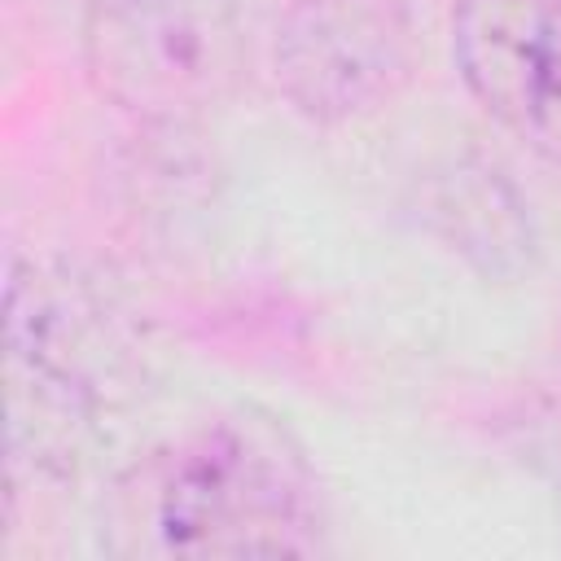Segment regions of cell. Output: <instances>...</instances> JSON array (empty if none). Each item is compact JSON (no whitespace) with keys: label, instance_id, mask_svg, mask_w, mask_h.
Instances as JSON below:
<instances>
[{"label":"cell","instance_id":"1","mask_svg":"<svg viewBox=\"0 0 561 561\" xmlns=\"http://www.w3.org/2000/svg\"><path fill=\"white\" fill-rule=\"evenodd\" d=\"M320 530L302 451L250 412L197 421L131 460L101 526L114 557H311Z\"/></svg>","mask_w":561,"mask_h":561},{"label":"cell","instance_id":"2","mask_svg":"<svg viewBox=\"0 0 561 561\" xmlns=\"http://www.w3.org/2000/svg\"><path fill=\"white\" fill-rule=\"evenodd\" d=\"M88 66L123 110L184 118L215 105L237 79L241 26L228 0H96Z\"/></svg>","mask_w":561,"mask_h":561},{"label":"cell","instance_id":"3","mask_svg":"<svg viewBox=\"0 0 561 561\" xmlns=\"http://www.w3.org/2000/svg\"><path fill=\"white\" fill-rule=\"evenodd\" d=\"M416 61L403 0H294L276 22L272 70L316 123H346L390 101Z\"/></svg>","mask_w":561,"mask_h":561},{"label":"cell","instance_id":"4","mask_svg":"<svg viewBox=\"0 0 561 561\" xmlns=\"http://www.w3.org/2000/svg\"><path fill=\"white\" fill-rule=\"evenodd\" d=\"M451 57L482 110L561 167V0H456Z\"/></svg>","mask_w":561,"mask_h":561},{"label":"cell","instance_id":"5","mask_svg":"<svg viewBox=\"0 0 561 561\" xmlns=\"http://www.w3.org/2000/svg\"><path fill=\"white\" fill-rule=\"evenodd\" d=\"M13 359L31 368L35 416H48L61 434H79L118 394L131 373V346L110 307L79 280L39 276L31 285V311L13 298Z\"/></svg>","mask_w":561,"mask_h":561}]
</instances>
